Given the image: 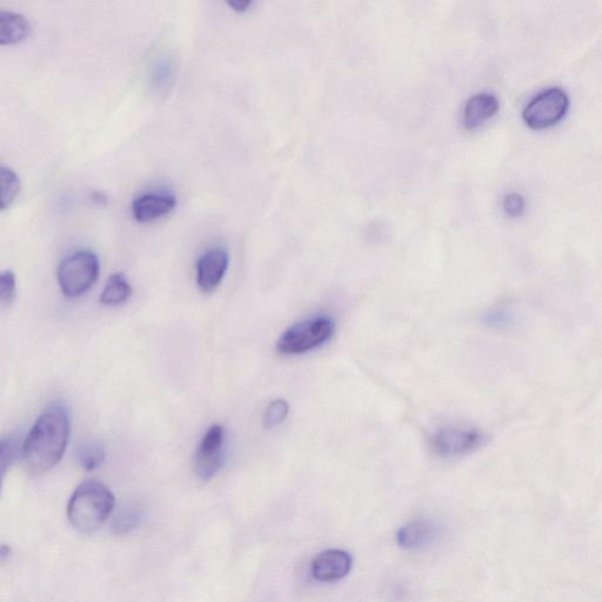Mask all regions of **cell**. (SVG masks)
<instances>
[{
	"instance_id": "1",
	"label": "cell",
	"mask_w": 602,
	"mask_h": 602,
	"mask_svg": "<svg viewBox=\"0 0 602 602\" xmlns=\"http://www.w3.org/2000/svg\"><path fill=\"white\" fill-rule=\"evenodd\" d=\"M70 433L69 411L60 404L50 406L40 414L24 440L26 468L33 474H42L57 466L63 459Z\"/></svg>"
},
{
	"instance_id": "2",
	"label": "cell",
	"mask_w": 602,
	"mask_h": 602,
	"mask_svg": "<svg viewBox=\"0 0 602 602\" xmlns=\"http://www.w3.org/2000/svg\"><path fill=\"white\" fill-rule=\"evenodd\" d=\"M116 500L112 492L99 481H85L77 487L68 505L70 524L82 533L98 530L110 517Z\"/></svg>"
},
{
	"instance_id": "3",
	"label": "cell",
	"mask_w": 602,
	"mask_h": 602,
	"mask_svg": "<svg viewBox=\"0 0 602 602\" xmlns=\"http://www.w3.org/2000/svg\"><path fill=\"white\" fill-rule=\"evenodd\" d=\"M336 331L331 317L318 316L299 321L289 327L277 341V350L284 356H298L318 349L329 341Z\"/></svg>"
},
{
	"instance_id": "4",
	"label": "cell",
	"mask_w": 602,
	"mask_h": 602,
	"mask_svg": "<svg viewBox=\"0 0 602 602\" xmlns=\"http://www.w3.org/2000/svg\"><path fill=\"white\" fill-rule=\"evenodd\" d=\"M99 259L91 251H78L64 258L58 267V283L66 298L75 299L91 290L99 277Z\"/></svg>"
},
{
	"instance_id": "5",
	"label": "cell",
	"mask_w": 602,
	"mask_h": 602,
	"mask_svg": "<svg viewBox=\"0 0 602 602\" xmlns=\"http://www.w3.org/2000/svg\"><path fill=\"white\" fill-rule=\"evenodd\" d=\"M570 99L566 92L552 88L540 92L528 103L523 112L527 126L533 130H545L558 124L566 116Z\"/></svg>"
},
{
	"instance_id": "6",
	"label": "cell",
	"mask_w": 602,
	"mask_h": 602,
	"mask_svg": "<svg viewBox=\"0 0 602 602\" xmlns=\"http://www.w3.org/2000/svg\"><path fill=\"white\" fill-rule=\"evenodd\" d=\"M226 433L223 426L213 425L206 431L197 448L195 471L198 478L209 481L225 463Z\"/></svg>"
},
{
	"instance_id": "7",
	"label": "cell",
	"mask_w": 602,
	"mask_h": 602,
	"mask_svg": "<svg viewBox=\"0 0 602 602\" xmlns=\"http://www.w3.org/2000/svg\"><path fill=\"white\" fill-rule=\"evenodd\" d=\"M487 437L476 428H447L434 434L431 445L439 456H464L479 450Z\"/></svg>"
},
{
	"instance_id": "8",
	"label": "cell",
	"mask_w": 602,
	"mask_h": 602,
	"mask_svg": "<svg viewBox=\"0 0 602 602\" xmlns=\"http://www.w3.org/2000/svg\"><path fill=\"white\" fill-rule=\"evenodd\" d=\"M229 253L224 247H213L206 251L197 263V285L199 290L210 294L222 284L229 267Z\"/></svg>"
},
{
	"instance_id": "9",
	"label": "cell",
	"mask_w": 602,
	"mask_h": 602,
	"mask_svg": "<svg viewBox=\"0 0 602 602\" xmlns=\"http://www.w3.org/2000/svg\"><path fill=\"white\" fill-rule=\"evenodd\" d=\"M353 560L349 553L341 550H329L320 553L312 563L313 578L323 583H332L350 573Z\"/></svg>"
},
{
	"instance_id": "10",
	"label": "cell",
	"mask_w": 602,
	"mask_h": 602,
	"mask_svg": "<svg viewBox=\"0 0 602 602\" xmlns=\"http://www.w3.org/2000/svg\"><path fill=\"white\" fill-rule=\"evenodd\" d=\"M177 199L166 192H149L139 196L132 204L133 217L139 223H152L175 210Z\"/></svg>"
},
{
	"instance_id": "11",
	"label": "cell",
	"mask_w": 602,
	"mask_h": 602,
	"mask_svg": "<svg viewBox=\"0 0 602 602\" xmlns=\"http://www.w3.org/2000/svg\"><path fill=\"white\" fill-rule=\"evenodd\" d=\"M500 109L499 99L492 93H479L467 100L464 110V125L467 130L478 129Z\"/></svg>"
},
{
	"instance_id": "12",
	"label": "cell",
	"mask_w": 602,
	"mask_h": 602,
	"mask_svg": "<svg viewBox=\"0 0 602 602\" xmlns=\"http://www.w3.org/2000/svg\"><path fill=\"white\" fill-rule=\"evenodd\" d=\"M31 32V24L22 13L0 11V44L13 45L23 42Z\"/></svg>"
},
{
	"instance_id": "13",
	"label": "cell",
	"mask_w": 602,
	"mask_h": 602,
	"mask_svg": "<svg viewBox=\"0 0 602 602\" xmlns=\"http://www.w3.org/2000/svg\"><path fill=\"white\" fill-rule=\"evenodd\" d=\"M437 528L431 521L413 520L400 528L397 534L398 545L403 548H419L430 544L436 538Z\"/></svg>"
},
{
	"instance_id": "14",
	"label": "cell",
	"mask_w": 602,
	"mask_h": 602,
	"mask_svg": "<svg viewBox=\"0 0 602 602\" xmlns=\"http://www.w3.org/2000/svg\"><path fill=\"white\" fill-rule=\"evenodd\" d=\"M132 296V287L124 274L116 273L107 280L102 294L100 304L106 306H119L126 303Z\"/></svg>"
},
{
	"instance_id": "15",
	"label": "cell",
	"mask_w": 602,
	"mask_h": 602,
	"mask_svg": "<svg viewBox=\"0 0 602 602\" xmlns=\"http://www.w3.org/2000/svg\"><path fill=\"white\" fill-rule=\"evenodd\" d=\"M20 179L10 167H0V207L8 209L15 202L20 192Z\"/></svg>"
},
{
	"instance_id": "16",
	"label": "cell",
	"mask_w": 602,
	"mask_h": 602,
	"mask_svg": "<svg viewBox=\"0 0 602 602\" xmlns=\"http://www.w3.org/2000/svg\"><path fill=\"white\" fill-rule=\"evenodd\" d=\"M106 457L105 450L102 445L88 441L80 445L77 452L78 463L85 471H95L104 463Z\"/></svg>"
},
{
	"instance_id": "17",
	"label": "cell",
	"mask_w": 602,
	"mask_h": 602,
	"mask_svg": "<svg viewBox=\"0 0 602 602\" xmlns=\"http://www.w3.org/2000/svg\"><path fill=\"white\" fill-rule=\"evenodd\" d=\"M23 443H20L18 437L3 438L0 445V457H2V474L5 476L9 468L16 463L19 457L23 458Z\"/></svg>"
},
{
	"instance_id": "18",
	"label": "cell",
	"mask_w": 602,
	"mask_h": 602,
	"mask_svg": "<svg viewBox=\"0 0 602 602\" xmlns=\"http://www.w3.org/2000/svg\"><path fill=\"white\" fill-rule=\"evenodd\" d=\"M290 405L284 399L273 400L266 408L264 423L266 427H276L286 420L289 416Z\"/></svg>"
},
{
	"instance_id": "19",
	"label": "cell",
	"mask_w": 602,
	"mask_h": 602,
	"mask_svg": "<svg viewBox=\"0 0 602 602\" xmlns=\"http://www.w3.org/2000/svg\"><path fill=\"white\" fill-rule=\"evenodd\" d=\"M16 276L12 271H4L0 276V304L9 307L17 296Z\"/></svg>"
},
{
	"instance_id": "20",
	"label": "cell",
	"mask_w": 602,
	"mask_h": 602,
	"mask_svg": "<svg viewBox=\"0 0 602 602\" xmlns=\"http://www.w3.org/2000/svg\"><path fill=\"white\" fill-rule=\"evenodd\" d=\"M514 314L507 307L494 309L485 316V323L493 327H507L513 323Z\"/></svg>"
},
{
	"instance_id": "21",
	"label": "cell",
	"mask_w": 602,
	"mask_h": 602,
	"mask_svg": "<svg viewBox=\"0 0 602 602\" xmlns=\"http://www.w3.org/2000/svg\"><path fill=\"white\" fill-rule=\"evenodd\" d=\"M139 515L135 512L127 511L119 514L115 521H112V532L116 534H125L130 532L138 525Z\"/></svg>"
},
{
	"instance_id": "22",
	"label": "cell",
	"mask_w": 602,
	"mask_h": 602,
	"mask_svg": "<svg viewBox=\"0 0 602 602\" xmlns=\"http://www.w3.org/2000/svg\"><path fill=\"white\" fill-rule=\"evenodd\" d=\"M504 211L508 217L518 218L525 211V199L519 193H510L504 199Z\"/></svg>"
},
{
	"instance_id": "23",
	"label": "cell",
	"mask_w": 602,
	"mask_h": 602,
	"mask_svg": "<svg viewBox=\"0 0 602 602\" xmlns=\"http://www.w3.org/2000/svg\"><path fill=\"white\" fill-rule=\"evenodd\" d=\"M229 6H231L232 10L236 12H245L249 10L252 2L250 0H230Z\"/></svg>"
}]
</instances>
